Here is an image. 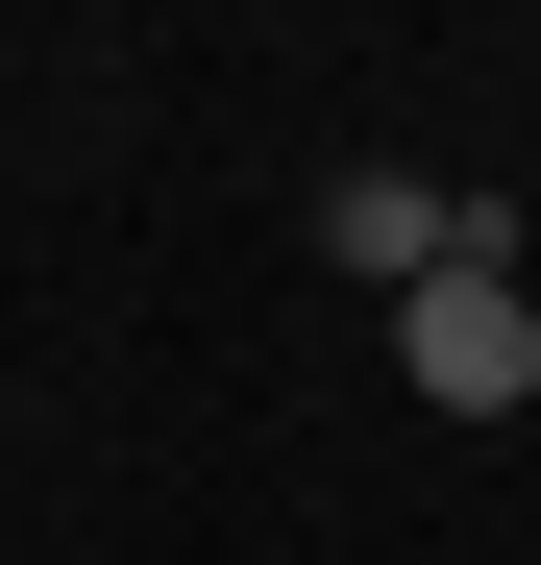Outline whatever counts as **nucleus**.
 Listing matches in <instances>:
<instances>
[{"label": "nucleus", "mask_w": 541, "mask_h": 565, "mask_svg": "<svg viewBox=\"0 0 541 565\" xmlns=\"http://www.w3.org/2000/svg\"><path fill=\"white\" fill-rule=\"evenodd\" d=\"M320 246L418 296V270H468V246H517V198H443V172H320Z\"/></svg>", "instance_id": "f03ea898"}, {"label": "nucleus", "mask_w": 541, "mask_h": 565, "mask_svg": "<svg viewBox=\"0 0 541 565\" xmlns=\"http://www.w3.org/2000/svg\"><path fill=\"white\" fill-rule=\"evenodd\" d=\"M394 369H418L443 418H517V394H541V296H517V246L418 270V296H394Z\"/></svg>", "instance_id": "f257e3e1"}]
</instances>
